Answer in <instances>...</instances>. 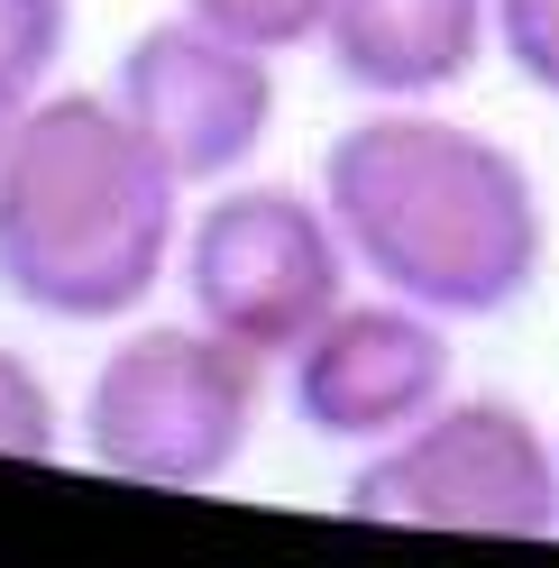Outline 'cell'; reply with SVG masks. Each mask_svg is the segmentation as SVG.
Listing matches in <instances>:
<instances>
[{"label": "cell", "instance_id": "obj_1", "mask_svg": "<svg viewBox=\"0 0 559 568\" xmlns=\"http://www.w3.org/2000/svg\"><path fill=\"white\" fill-rule=\"evenodd\" d=\"M322 202L348 239L358 284L440 312V322H505L550 275V202L541 174L440 101H367L322 148Z\"/></svg>", "mask_w": 559, "mask_h": 568}, {"label": "cell", "instance_id": "obj_13", "mask_svg": "<svg viewBox=\"0 0 559 568\" xmlns=\"http://www.w3.org/2000/svg\"><path fill=\"white\" fill-rule=\"evenodd\" d=\"M19 111H28V101H19V92H0V148H10V129H19Z\"/></svg>", "mask_w": 559, "mask_h": 568}, {"label": "cell", "instance_id": "obj_7", "mask_svg": "<svg viewBox=\"0 0 559 568\" xmlns=\"http://www.w3.org/2000/svg\"><path fill=\"white\" fill-rule=\"evenodd\" d=\"M449 385H459V322L386 294V284H358L339 312H322L285 367H275V395L285 422L303 440H322L339 458L386 449L395 432H413Z\"/></svg>", "mask_w": 559, "mask_h": 568}, {"label": "cell", "instance_id": "obj_6", "mask_svg": "<svg viewBox=\"0 0 559 568\" xmlns=\"http://www.w3.org/2000/svg\"><path fill=\"white\" fill-rule=\"evenodd\" d=\"M285 55H266L230 28L193 19V10H165L156 28H138L111 64V92L120 111L138 120V138L174 165L184 193H212L230 174H257L275 111H285Z\"/></svg>", "mask_w": 559, "mask_h": 568}, {"label": "cell", "instance_id": "obj_9", "mask_svg": "<svg viewBox=\"0 0 559 568\" xmlns=\"http://www.w3.org/2000/svg\"><path fill=\"white\" fill-rule=\"evenodd\" d=\"M74 449V404L28 348L0 339V458H64Z\"/></svg>", "mask_w": 559, "mask_h": 568}, {"label": "cell", "instance_id": "obj_11", "mask_svg": "<svg viewBox=\"0 0 559 568\" xmlns=\"http://www.w3.org/2000/svg\"><path fill=\"white\" fill-rule=\"evenodd\" d=\"M496 64L522 92L559 101V0H496Z\"/></svg>", "mask_w": 559, "mask_h": 568}, {"label": "cell", "instance_id": "obj_4", "mask_svg": "<svg viewBox=\"0 0 559 568\" xmlns=\"http://www.w3.org/2000/svg\"><path fill=\"white\" fill-rule=\"evenodd\" d=\"M339 505L358 523H395V531L550 541L559 531V432L522 395L449 385L413 432L348 458Z\"/></svg>", "mask_w": 559, "mask_h": 568}, {"label": "cell", "instance_id": "obj_10", "mask_svg": "<svg viewBox=\"0 0 559 568\" xmlns=\"http://www.w3.org/2000/svg\"><path fill=\"white\" fill-rule=\"evenodd\" d=\"M64 47H74V0H0V92L38 101L64 83Z\"/></svg>", "mask_w": 559, "mask_h": 568}, {"label": "cell", "instance_id": "obj_8", "mask_svg": "<svg viewBox=\"0 0 559 568\" xmlns=\"http://www.w3.org/2000/svg\"><path fill=\"white\" fill-rule=\"evenodd\" d=\"M312 55L358 101H449L496 55V0H322Z\"/></svg>", "mask_w": 559, "mask_h": 568}, {"label": "cell", "instance_id": "obj_14", "mask_svg": "<svg viewBox=\"0 0 559 568\" xmlns=\"http://www.w3.org/2000/svg\"><path fill=\"white\" fill-rule=\"evenodd\" d=\"M550 432H559V422H550Z\"/></svg>", "mask_w": 559, "mask_h": 568}, {"label": "cell", "instance_id": "obj_2", "mask_svg": "<svg viewBox=\"0 0 559 568\" xmlns=\"http://www.w3.org/2000/svg\"><path fill=\"white\" fill-rule=\"evenodd\" d=\"M193 193L101 83H47L0 148V294L55 331H120L174 284Z\"/></svg>", "mask_w": 559, "mask_h": 568}, {"label": "cell", "instance_id": "obj_12", "mask_svg": "<svg viewBox=\"0 0 559 568\" xmlns=\"http://www.w3.org/2000/svg\"><path fill=\"white\" fill-rule=\"evenodd\" d=\"M174 10L212 19V28H230V38L266 47V55H303L312 28H322V0H174Z\"/></svg>", "mask_w": 559, "mask_h": 568}, {"label": "cell", "instance_id": "obj_5", "mask_svg": "<svg viewBox=\"0 0 559 568\" xmlns=\"http://www.w3.org/2000/svg\"><path fill=\"white\" fill-rule=\"evenodd\" d=\"M174 294L193 322L221 339L257 348L285 367L294 348L322 331V312L358 294L348 239L331 221L322 184H285V174H230V184L193 193L184 239H174Z\"/></svg>", "mask_w": 559, "mask_h": 568}, {"label": "cell", "instance_id": "obj_3", "mask_svg": "<svg viewBox=\"0 0 559 568\" xmlns=\"http://www.w3.org/2000/svg\"><path fill=\"white\" fill-rule=\"evenodd\" d=\"M275 367L212 322H120L74 395V449L101 477L156 495H212L248 468Z\"/></svg>", "mask_w": 559, "mask_h": 568}]
</instances>
